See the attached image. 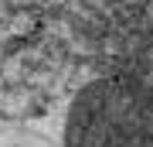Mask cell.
Listing matches in <instances>:
<instances>
[{
	"label": "cell",
	"instance_id": "6da1fadb",
	"mask_svg": "<svg viewBox=\"0 0 153 147\" xmlns=\"http://www.w3.org/2000/svg\"><path fill=\"white\" fill-rule=\"evenodd\" d=\"M61 147H153V86L126 75L92 79L68 103Z\"/></svg>",
	"mask_w": 153,
	"mask_h": 147
}]
</instances>
